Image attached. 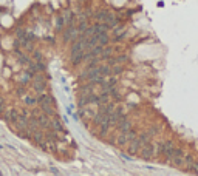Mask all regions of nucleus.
Here are the masks:
<instances>
[{"label": "nucleus", "mask_w": 198, "mask_h": 176, "mask_svg": "<svg viewBox=\"0 0 198 176\" xmlns=\"http://www.w3.org/2000/svg\"><path fill=\"white\" fill-rule=\"evenodd\" d=\"M124 36H125V30H124V26H119V28H116V30L113 31V37H115L116 40L122 39Z\"/></svg>", "instance_id": "23"}, {"label": "nucleus", "mask_w": 198, "mask_h": 176, "mask_svg": "<svg viewBox=\"0 0 198 176\" xmlns=\"http://www.w3.org/2000/svg\"><path fill=\"white\" fill-rule=\"evenodd\" d=\"M169 161L172 162V165H175V167H183L184 165V152L181 150V148H175L174 147L172 156H170Z\"/></svg>", "instance_id": "5"}, {"label": "nucleus", "mask_w": 198, "mask_h": 176, "mask_svg": "<svg viewBox=\"0 0 198 176\" xmlns=\"http://www.w3.org/2000/svg\"><path fill=\"white\" fill-rule=\"evenodd\" d=\"M141 156L144 158V159H150V158H153L156 153H155V145L153 144H150V142H147V144H144L142 147H141Z\"/></svg>", "instance_id": "8"}, {"label": "nucleus", "mask_w": 198, "mask_h": 176, "mask_svg": "<svg viewBox=\"0 0 198 176\" xmlns=\"http://www.w3.org/2000/svg\"><path fill=\"white\" fill-rule=\"evenodd\" d=\"M33 60H44V56H42V53L41 51H33Z\"/></svg>", "instance_id": "32"}, {"label": "nucleus", "mask_w": 198, "mask_h": 176, "mask_svg": "<svg viewBox=\"0 0 198 176\" xmlns=\"http://www.w3.org/2000/svg\"><path fill=\"white\" fill-rule=\"evenodd\" d=\"M189 171H192V173L198 174V161H193V164H192V167H190V170H189Z\"/></svg>", "instance_id": "33"}, {"label": "nucleus", "mask_w": 198, "mask_h": 176, "mask_svg": "<svg viewBox=\"0 0 198 176\" xmlns=\"http://www.w3.org/2000/svg\"><path fill=\"white\" fill-rule=\"evenodd\" d=\"M63 26H65V20H63L62 16H59V17L56 19V28H57V30H62Z\"/></svg>", "instance_id": "30"}, {"label": "nucleus", "mask_w": 198, "mask_h": 176, "mask_svg": "<svg viewBox=\"0 0 198 176\" xmlns=\"http://www.w3.org/2000/svg\"><path fill=\"white\" fill-rule=\"evenodd\" d=\"M39 105H41V110H42L44 113H47L48 116H56V114H57L56 110L53 108V98L48 96V94H45L44 99L39 102Z\"/></svg>", "instance_id": "3"}, {"label": "nucleus", "mask_w": 198, "mask_h": 176, "mask_svg": "<svg viewBox=\"0 0 198 176\" xmlns=\"http://www.w3.org/2000/svg\"><path fill=\"white\" fill-rule=\"evenodd\" d=\"M112 53H113V50L112 48H109V46H102V51H101V59H104V60H107L109 57H112Z\"/></svg>", "instance_id": "20"}, {"label": "nucleus", "mask_w": 198, "mask_h": 176, "mask_svg": "<svg viewBox=\"0 0 198 176\" xmlns=\"http://www.w3.org/2000/svg\"><path fill=\"white\" fill-rule=\"evenodd\" d=\"M33 76H34V74H33V73H31L30 70H26V71L23 73V76H22V79H20V84H22V85H26V84H28V82H30V80L33 79Z\"/></svg>", "instance_id": "21"}, {"label": "nucleus", "mask_w": 198, "mask_h": 176, "mask_svg": "<svg viewBox=\"0 0 198 176\" xmlns=\"http://www.w3.org/2000/svg\"><path fill=\"white\" fill-rule=\"evenodd\" d=\"M3 110H5V99L0 96V116L3 114Z\"/></svg>", "instance_id": "34"}, {"label": "nucleus", "mask_w": 198, "mask_h": 176, "mask_svg": "<svg viewBox=\"0 0 198 176\" xmlns=\"http://www.w3.org/2000/svg\"><path fill=\"white\" fill-rule=\"evenodd\" d=\"M79 2H82V0H79Z\"/></svg>", "instance_id": "37"}, {"label": "nucleus", "mask_w": 198, "mask_h": 176, "mask_svg": "<svg viewBox=\"0 0 198 176\" xmlns=\"http://www.w3.org/2000/svg\"><path fill=\"white\" fill-rule=\"evenodd\" d=\"M62 17H63V20H65V23H67V25H73L74 16H73V12L70 9H63L62 11Z\"/></svg>", "instance_id": "17"}, {"label": "nucleus", "mask_w": 198, "mask_h": 176, "mask_svg": "<svg viewBox=\"0 0 198 176\" xmlns=\"http://www.w3.org/2000/svg\"><path fill=\"white\" fill-rule=\"evenodd\" d=\"M135 138H136V133L133 130H128V131L119 133V136L116 138V144L118 145H128V142L133 141Z\"/></svg>", "instance_id": "7"}, {"label": "nucleus", "mask_w": 198, "mask_h": 176, "mask_svg": "<svg viewBox=\"0 0 198 176\" xmlns=\"http://www.w3.org/2000/svg\"><path fill=\"white\" fill-rule=\"evenodd\" d=\"M16 91H17V94H19V96H23V94H26V90H25L23 87H19Z\"/></svg>", "instance_id": "35"}, {"label": "nucleus", "mask_w": 198, "mask_h": 176, "mask_svg": "<svg viewBox=\"0 0 198 176\" xmlns=\"http://www.w3.org/2000/svg\"><path fill=\"white\" fill-rule=\"evenodd\" d=\"M19 62H20L22 65H28L31 60H30V57L26 56V54H19Z\"/></svg>", "instance_id": "29"}, {"label": "nucleus", "mask_w": 198, "mask_h": 176, "mask_svg": "<svg viewBox=\"0 0 198 176\" xmlns=\"http://www.w3.org/2000/svg\"><path fill=\"white\" fill-rule=\"evenodd\" d=\"M109 12H110V11H107V9H101V11H98V12H96V20H99V22H105V19H107V16H109Z\"/></svg>", "instance_id": "24"}, {"label": "nucleus", "mask_w": 198, "mask_h": 176, "mask_svg": "<svg viewBox=\"0 0 198 176\" xmlns=\"http://www.w3.org/2000/svg\"><path fill=\"white\" fill-rule=\"evenodd\" d=\"M22 39H23V40H28V42H33V40H34V34H33L31 31H25Z\"/></svg>", "instance_id": "31"}, {"label": "nucleus", "mask_w": 198, "mask_h": 176, "mask_svg": "<svg viewBox=\"0 0 198 176\" xmlns=\"http://www.w3.org/2000/svg\"><path fill=\"white\" fill-rule=\"evenodd\" d=\"M0 96H2V90H0Z\"/></svg>", "instance_id": "36"}, {"label": "nucleus", "mask_w": 198, "mask_h": 176, "mask_svg": "<svg viewBox=\"0 0 198 176\" xmlns=\"http://www.w3.org/2000/svg\"><path fill=\"white\" fill-rule=\"evenodd\" d=\"M22 99L25 101V104L28 105V107H34V105H37V101H36V98H31L30 94H23V96H22Z\"/></svg>", "instance_id": "22"}, {"label": "nucleus", "mask_w": 198, "mask_h": 176, "mask_svg": "<svg viewBox=\"0 0 198 176\" xmlns=\"http://www.w3.org/2000/svg\"><path fill=\"white\" fill-rule=\"evenodd\" d=\"M110 99H112L110 93H109V91H102V93L99 94V101H98V105H101V104H107V102H110Z\"/></svg>", "instance_id": "19"}, {"label": "nucleus", "mask_w": 198, "mask_h": 176, "mask_svg": "<svg viewBox=\"0 0 198 176\" xmlns=\"http://www.w3.org/2000/svg\"><path fill=\"white\" fill-rule=\"evenodd\" d=\"M19 114H20V111L17 110V108H9V110L6 111V114H5V120H6V122H9V124L14 125V122L17 120Z\"/></svg>", "instance_id": "10"}, {"label": "nucleus", "mask_w": 198, "mask_h": 176, "mask_svg": "<svg viewBox=\"0 0 198 176\" xmlns=\"http://www.w3.org/2000/svg\"><path fill=\"white\" fill-rule=\"evenodd\" d=\"M96 37H98V45H101V46H105V45L110 42V39H109V34H107V33L96 34Z\"/></svg>", "instance_id": "18"}, {"label": "nucleus", "mask_w": 198, "mask_h": 176, "mask_svg": "<svg viewBox=\"0 0 198 176\" xmlns=\"http://www.w3.org/2000/svg\"><path fill=\"white\" fill-rule=\"evenodd\" d=\"M31 84H33V90H34L36 93H42V91H45V88H47L45 77H44L41 73H36V76H33Z\"/></svg>", "instance_id": "4"}, {"label": "nucleus", "mask_w": 198, "mask_h": 176, "mask_svg": "<svg viewBox=\"0 0 198 176\" xmlns=\"http://www.w3.org/2000/svg\"><path fill=\"white\" fill-rule=\"evenodd\" d=\"M192 164H193V158H192V155H184V167H186L187 170H190Z\"/></svg>", "instance_id": "26"}, {"label": "nucleus", "mask_w": 198, "mask_h": 176, "mask_svg": "<svg viewBox=\"0 0 198 176\" xmlns=\"http://www.w3.org/2000/svg\"><path fill=\"white\" fill-rule=\"evenodd\" d=\"M122 71H124V66H122L121 63H118V65H113V66H112V73H113V74H121Z\"/></svg>", "instance_id": "28"}, {"label": "nucleus", "mask_w": 198, "mask_h": 176, "mask_svg": "<svg viewBox=\"0 0 198 176\" xmlns=\"http://www.w3.org/2000/svg\"><path fill=\"white\" fill-rule=\"evenodd\" d=\"M107 60H109L107 63H109L110 66H113V65H118V63L127 62V56H125V54H121V56H116V57H109Z\"/></svg>", "instance_id": "15"}, {"label": "nucleus", "mask_w": 198, "mask_h": 176, "mask_svg": "<svg viewBox=\"0 0 198 176\" xmlns=\"http://www.w3.org/2000/svg\"><path fill=\"white\" fill-rule=\"evenodd\" d=\"M172 152H174V144L170 141H166V142H158L156 147H155V153L160 155V156H164L167 161L172 156Z\"/></svg>", "instance_id": "1"}, {"label": "nucleus", "mask_w": 198, "mask_h": 176, "mask_svg": "<svg viewBox=\"0 0 198 176\" xmlns=\"http://www.w3.org/2000/svg\"><path fill=\"white\" fill-rule=\"evenodd\" d=\"M31 138H33V141H34L37 145H41V144H44V141H45V133L41 131V130H37V131L33 133Z\"/></svg>", "instance_id": "16"}, {"label": "nucleus", "mask_w": 198, "mask_h": 176, "mask_svg": "<svg viewBox=\"0 0 198 176\" xmlns=\"http://www.w3.org/2000/svg\"><path fill=\"white\" fill-rule=\"evenodd\" d=\"M84 56H85V51H84V53H79V54H76V56H73V57H71V62H73V65H79L81 62H84Z\"/></svg>", "instance_id": "25"}, {"label": "nucleus", "mask_w": 198, "mask_h": 176, "mask_svg": "<svg viewBox=\"0 0 198 176\" xmlns=\"http://www.w3.org/2000/svg\"><path fill=\"white\" fill-rule=\"evenodd\" d=\"M116 128H118V131H119V133L128 131V130H131V122H130L128 119H125V117H121V120L116 124Z\"/></svg>", "instance_id": "13"}, {"label": "nucleus", "mask_w": 198, "mask_h": 176, "mask_svg": "<svg viewBox=\"0 0 198 176\" xmlns=\"http://www.w3.org/2000/svg\"><path fill=\"white\" fill-rule=\"evenodd\" d=\"M141 147H142V144H141V141H139L138 136H136L133 141L128 142V153H130V155H138L139 150H141Z\"/></svg>", "instance_id": "11"}, {"label": "nucleus", "mask_w": 198, "mask_h": 176, "mask_svg": "<svg viewBox=\"0 0 198 176\" xmlns=\"http://www.w3.org/2000/svg\"><path fill=\"white\" fill-rule=\"evenodd\" d=\"M79 39V31L76 26L73 25H68L67 26V30L63 31V42L65 43H68V42H74V40Z\"/></svg>", "instance_id": "6"}, {"label": "nucleus", "mask_w": 198, "mask_h": 176, "mask_svg": "<svg viewBox=\"0 0 198 176\" xmlns=\"http://www.w3.org/2000/svg\"><path fill=\"white\" fill-rule=\"evenodd\" d=\"M109 30H110V26H109L107 23H104V22H98V23L93 25V31H95V34L109 33Z\"/></svg>", "instance_id": "14"}, {"label": "nucleus", "mask_w": 198, "mask_h": 176, "mask_svg": "<svg viewBox=\"0 0 198 176\" xmlns=\"http://www.w3.org/2000/svg\"><path fill=\"white\" fill-rule=\"evenodd\" d=\"M36 120H37V124H39V127L41 128H50V116L47 114V113H39L37 116H36Z\"/></svg>", "instance_id": "9"}, {"label": "nucleus", "mask_w": 198, "mask_h": 176, "mask_svg": "<svg viewBox=\"0 0 198 176\" xmlns=\"http://www.w3.org/2000/svg\"><path fill=\"white\" fill-rule=\"evenodd\" d=\"M28 122H30V113L26 108H23V110L20 111L17 120L14 122V127L19 130V131H25L26 128H28Z\"/></svg>", "instance_id": "2"}, {"label": "nucleus", "mask_w": 198, "mask_h": 176, "mask_svg": "<svg viewBox=\"0 0 198 176\" xmlns=\"http://www.w3.org/2000/svg\"><path fill=\"white\" fill-rule=\"evenodd\" d=\"M50 128H53V131H56V133H62L63 131V127H62V122H60V119L59 116H53V119H50Z\"/></svg>", "instance_id": "12"}, {"label": "nucleus", "mask_w": 198, "mask_h": 176, "mask_svg": "<svg viewBox=\"0 0 198 176\" xmlns=\"http://www.w3.org/2000/svg\"><path fill=\"white\" fill-rule=\"evenodd\" d=\"M99 68H101V74L102 76H109L112 74V66L107 63V65H99Z\"/></svg>", "instance_id": "27"}]
</instances>
